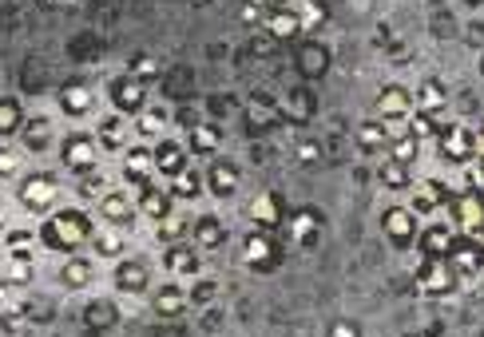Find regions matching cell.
<instances>
[{"mask_svg": "<svg viewBox=\"0 0 484 337\" xmlns=\"http://www.w3.org/2000/svg\"><path fill=\"white\" fill-rule=\"evenodd\" d=\"M171 199L175 203H195V199H199V194L207 191V179H203V171H191V167H183L179 171V175H175L171 179Z\"/></svg>", "mask_w": 484, "mask_h": 337, "instance_id": "34", "label": "cell"}, {"mask_svg": "<svg viewBox=\"0 0 484 337\" xmlns=\"http://www.w3.org/2000/svg\"><path fill=\"white\" fill-rule=\"evenodd\" d=\"M409 132L417 139H437V132H441V119H437L433 112H413L409 115Z\"/></svg>", "mask_w": 484, "mask_h": 337, "instance_id": "43", "label": "cell"}, {"mask_svg": "<svg viewBox=\"0 0 484 337\" xmlns=\"http://www.w3.org/2000/svg\"><path fill=\"white\" fill-rule=\"evenodd\" d=\"M449 223H453L460 234L484 238V191H477V187L457 191L453 203H449Z\"/></svg>", "mask_w": 484, "mask_h": 337, "instance_id": "7", "label": "cell"}, {"mask_svg": "<svg viewBox=\"0 0 484 337\" xmlns=\"http://www.w3.org/2000/svg\"><path fill=\"white\" fill-rule=\"evenodd\" d=\"M445 203H453V191H449L441 179H417L409 187V211L417 219H421V214H437Z\"/></svg>", "mask_w": 484, "mask_h": 337, "instance_id": "13", "label": "cell"}, {"mask_svg": "<svg viewBox=\"0 0 484 337\" xmlns=\"http://www.w3.org/2000/svg\"><path fill=\"white\" fill-rule=\"evenodd\" d=\"M274 13L270 0H242V25H267V16Z\"/></svg>", "mask_w": 484, "mask_h": 337, "instance_id": "44", "label": "cell"}, {"mask_svg": "<svg viewBox=\"0 0 484 337\" xmlns=\"http://www.w3.org/2000/svg\"><path fill=\"white\" fill-rule=\"evenodd\" d=\"M298 16H302L306 28H318V25H326V5H322V0H302Z\"/></svg>", "mask_w": 484, "mask_h": 337, "instance_id": "47", "label": "cell"}, {"mask_svg": "<svg viewBox=\"0 0 484 337\" xmlns=\"http://www.w3.org/2000/svg\"><path fill=\"white\" fill-rule=\"evenodd\" d=\"M20 167H25V155H20L16 147H5V144H0V183L20 179Z\"/></svg>", "mask_w": 484, "mask_h": 337, "instance_id": "42", "label": "cell"}, {"mask_svg": "<svg viewBox=\"0 0 484 337\" xmlns=\"http://www.w3.org/2000/svg\"><path fill=\"white\" fill-rule=\"evenodd\" d=\"M302 68H306V75H322V68H326V52L322 48H306L302 52Z\"/></svg>", "mask_w": 484, "mask_h": 337, "instance_id": "53", "label": "cell"}, {"mask_svg": "<svg viewBox=\"0 0 484 337\" xmlns=\"http://www.w3.org/2000/svg\"><path fill=\"white\" fill-rule=\"evenodd\" d=\"M96 206H100V219H104L107 226H124V231L131 226V219H136V214H139L136 199H131L127 191H116V187L107 191V194H104V199L96 203Z\"/></svg>", "mask_w": 484, "mask_h": 337, "instance_id": "18", "label": "cell"}, {"mask_svg": "<svg viewBox=\"0 0 484 337\" xmlns=\"http://www.w3.org/2000/svg\"><path fill=\"white\" fill-rule=\"evenodd\" d=\"M242 266L247 270H258V274H270L274 266H278V238L274 231H250L242 238Z\"/></svg>", "mask_w": 484, "mask_h": 337, "instance_id": "9", "label": "cell"}, {"mask_svg": "<svg viewBox=\"0 0 484 337\" xmlns=\"http://www.w3.org/2000/svg\"><path fill=\"white\" fill-rule=\"evenodd\" d=\"M60 163L72 171V175H92V171H100V144H96V132H72V135H64Z\"/></svg>", "mask_w": 484, "mask_h": 337, "instance_id": "6", "label": "cell"}, {"mask_svg": "<svg viewBox=\"0 0 484 337\" xmlns=\"http://www.w3.org/2000/svg\"><path fill=\"white\" fill-rule=\"evenodd\" d=\"M25 107H20L16 95H0V139H13L25 127Z\"/></svg>", "mask_w": 484, "mask_h": 337, "instance_id": "37", "label": "cell"}, {"mask_svg": "<svg viewBox=\"0 0 484 337\" xmlns=\"http://www.w3.org/2000/svg\"><path fill=\"white\" fill-rule=\"evenodd\" d=\"M136 135L167 139V112H163V107H143V112L136 115Z\"/></svg>", "mask_w": 484, "mask_h": 337, "instance_id": "38", "label": "cell"}, {"mask_svg": "<svg viewBox=\"0 0 484 337\" xmlns=\"http://www.w3.org/2000/svg\"><path fill=\"white\" fill-rule=\"evenodd\" d=\"M385 155L398 159V163H405V167H413L417 155H421V139H417L409 127H405V132H398V135L389 139V151H385Z\"/></svg>", "mask_w": 484, "mask_h": 337, "instance_id": "39", "label": "cell"}, {"mask_svg": "<svg viewBox=\"0 0 484 337\" xmlns=\"http://www.w3.org/2000/svg\"><path fill=\"white\" fill-rule=\"evenodd\" d=\"M413 100H417V112H433V115H441L445 112V104H449V88L437 75H425L421 84H417V92H413Z\"/></svg>", "mask_w": 484, "mask_h": 337, "instance_id": "30", "label": "cell"}, {"mask_svg": "<svg viewBox=\"0 0 484 337\" xmlns=\"http://www.w3.org/2000/svg\"><path fill=\"white\" fill-rule=\"evenodd\" d=\"M187 306H191V293L183 286H175V282H163V286H156V293H151V310H156L159 318H183Z\"/></svg>", "mask_w": 484, "mask_h": 337, "instance_id": "21", "label": "cell"}, {"mask_svg": "<svg viewBox=\"0 0 484 337\" xmlns=\"http://www.w3.org/2000/svg\"><path fill=\"white\" fill-rule=\"evenodd\" d=\"M151 179H156V147L131 144L124 151V183H131V187H147Z\"/></svg>", "mask_w": 484, "mask_h": 337, "instance_id": "15", "label": "cell"}, {"mask_svg": "<svg viewBox=\"0 0 484 337\" xmlns=\"http://www.w3.org/2000/svg\"><path fill=\"white\" fill-rule=\"evenodd\" d=\"M211 298H215V286H211V282H203V286L191 293V302H199V306H207V302H211Z\"/></svg>", "mask_w": 484, "mask_h": 337, "instance_id": "54", "label": "cell"}, {"mask_svg": "<svg viewBox=\"0 0 484 337\" xmlns=\"http://www.w3.org/2000/svg\"><path fill=\"white\" fill-rule=\"evenodd\" d=\"M163 270H171V274H187V278H195V274L203 270L199 246H187V243L163 246Z\"/></svg>", "mask_w": 484, "mask_h": 337, "instance_id": "24", "label": "cell"}, {"mask_svg": "<svg viewBox=\"0 0 484 337\" xmlns=\"http://www.w3.org/2000/svg\"><path fill=\"white\" fill-rule=\"evenodd\" d=\"M267 32L274 40H298L306 32V25H302L298 8H274V13L267 16Z\"/></svg>", "mask_w": 484, "mask_h": 337, "instance_id": "31", "label": "cell"}, {"mask_svg": "<svg viewBox=\"0 0 484 337\" xmlns=\"http://www.w3.org/2000/svg\"><path fill=\"white\" fill-rule=\"evenodd\" d=\"M203 179H207V191H211L215 199H235L238 187H242V167H238L235 159L215 155L211 163H207Z\"/></svg>", "mask_w": 484, "mask_h": 337, "instance_id": "10", "label": "cell"}, {"mask_svg": "<svg viewBox=\"0 0 484 337\" xmlns=\"http://www.w3.org/2000/svg\"><path fill=\"white\" fill-rule=\"evenodd\" d=\"M413 112H417V100H413V92L405 88V84H381V88H378V100H373V115H378L393 135L409 127V115H413Z\"/></svg>", "mask_w": 484, "mask_h": 337, "instance_id": "3", "label": "cell"}, {"mask_svg": "<svg viewBox=\"0 0 484 337\" xmlns=\"http://www.w3.org/2000/svg\"><path fill=\"white\" fill-rule=\"evenodd\" d=\"M310 92H290L286 95V115L294 119V124H302V119H310Z\"/></svg>", "mask_w": 484, "mask_h": 337, "instance_id": "45", "label": "cell"}, {"mask_svg": "<svg viewBox=\"0 0 484 337\" xmlns=\"http://www.w3.org/2000/svg\"><path fill=\"white\" fill-rule=\"evenodd\" d=\"M92 282H96L92 258H84V254H68V258H64V266H60V286L64 290L80 293V290H92Z\"/></svg>", "mask_w": 484, "mask_h": 337, "instance_id": "23", "label": "cell"}, {"mask_svg": "<svg viewBox=\"0 0 484 337\" xmlns=\"http://www.w3.org/2000/svg\"><path fill=\"white\" fill-rule=\"evenodd\" d=\"M381 231L398 250H409V246H417V238H421V223H417V214L409 211V203H389L381 211Z\"/></svg>", "mask_w": 484, "mask_h": 337, "instance_id": "8", "label": "cell"}, {"mask_svg": "<svg viewBox=\"0 0 484 337\" xmlns=\"http://www.w3.org/2000/svg\"><path fill=\"white\" fill-rule=\"evenodd\" d=\"M92 234H96V223L87 219L80 206H60L40 226V243L56 250V254H80V246L92 243Z\"/></svg>", "mask_w": 484, "mask_h": 337, "instance_id": "1", "label": "cell"}, {"mask_svg": "<svg viewBox=\"0 0 484 337\" xmlns=\"http://www.w3.org/2000/svg\"><path fill=\"white\" fill-rule=\"evenodd\" d=\"M378 183H381L385 191L401 194V191H409V187H413L417 179H413V171L405 167V163H398V159H389V155H385V163H381V167H378Z\"/></svg>", "mask_w": 484, "mask_h": 337, "instance_id": "35", "label": "cell"}, {"mask_svg": "<svg viewBox=\"0 0 484 337\" xmlns=\"http://www.w3.org/2000/svg\"><path fill=\"white\" fill-rule=\"evenodd\" d=\"M127 72H131V75H139V80H151V75H156V56H147V52H139V56H131Z\"/></svg>", "mask_w": 484, "mask_h": 337, "instance_id": "50", "label": "cell"}, {"mask_svg": "<svg viewBox=\"0 0 484 337\" xmlns=\"http://www.w3.org/2000/svg\"><path fill=\"white\" fill-rule=\"evenodd\" d=\"M16 203L25 214L48 219L52 211H60V179L48 175V171H32L16 183Z\"/></svg>", "mask_w": 484, "mask_h": 337, "instance_id": "2", "label": "cell"}, {"mask_svg": "<svg viewBox=\"0 0 484 337\" xmlns=\"http://www.w3.org/2000/svg\"><path fill=\"white\" fill-rule=\"evenodd\" d=\"M127 115H119V112H112V115H104L100 124H96V144H100L104 151H116V155H124L127 151V124H124Z\"/></svg>", "mask_w": 484, "mask_h": 337, "instance_id": "26", "label": "cell"}, {"mask_svg": "<svg viewBox=\"0 0 484 337\" xmlns=\"http://www.w3.org/2000/svg\"><path fill=\"white\" fill-rule=\"evenodd\" d=\"M191 238L199 250H218L227 243V223L218 219V214H203V219L191 223Z\"/></svg>", "mask_w": 484, "mask_h": 337, "instance_id": "29", "label": "cell"}, {"mask_svg": "<svg viewBox=\"0 0 484 337\" xmlns=\"http://www.w3.org/2000/svg\"><path fill=\"white\" fill-rule=\"evenodd\" d=\"M449 263L457 266L460 282H472V278H484V238H472V234H460L457 246L449 250Z\"/></svg>", "mask_w": 484, "mask_h": 337, "instance_id": "12", "label": "cell"}, {"mask_svg": "<svg viewBox=\"0 0 484 337\" xmlns=\"http://www.w3.org/2000/svg\"><path fill=\"white\" fill-rule=\"evenodd\" d=\"M437 155L445 163H453V167H469L480 155V139L469 124H441V132H437Z\"/></svg>", "mask_w": 484, "mask_h": 337, "instance_id": "4", "label": "cell"}, {"mask_svg": "<svg viewBox=\"0 0 484 337\" xmlns=\"http://www.w3.org/2000/svg\"><path fill=\"white\" fill-rule=\"evenodd\" d=\"M326 337H361V325L354 318H338V322H329Z\"/></svg>", "mask_w": 484, "mask_h": 337, "instance_id": "52", "label": "cell"}, {"mask_svg": "<svg viewBox=\"0 0 484 337\" xmlns=\"http://www.w3.org/2000/svg\"><path fill=\"white\" fill-rule=\"evenodd\" d=\"M247 219L250 226H258V231H278L282 219H286V203H282V194L278 191H262L250 199L247 206Z\"/></svg>", "mask_w": 484, "mask_h": 337, "instance_id": "14", "label": "cell"}, {"mask_svg": "<svg viewBox=\"0 0 484 337\" xmlns=\"http://www.w3.org/2000/svg\"><path fill=\"white\" fill-rule=\"evenodd\" d=\"M107 191H112V187H107V179L100 175V171H92V175H80V187H76V194H80L84 203H100Z\"/></svg>", "mask_w": 484, "mask_h": 337, "instance_id": "41", "label": "cell"}, {"mask_svg": "<svg viewBox=\"0 0 484 337\" xmlns=\"http://www.w3.org/2000/svg\"><path fill=\"white\" fill-rule=\"evenodd\" d=\"M52 139H56V124H52L48 115H32L25 119V127H20V144L32 155H44V151L52 147Z\"/></svg>", "mask_w": 484, "mask_h": 337, "instance_id": "22", "label": "cell"}, {"mask_svg": "<svg viewBox=\"0 0 484 337\" xmlns=\"http://www.w3.org/2000/svg\"><path fill=\"white\" fill-rule=\"evenodd\" d=\"M218 144H223V132H218L215 124H195L191 132H187V151L199 159H215Z\"/></svg>", "mask_w": 484, "mask_h": 337, "instance_id": "28", "label": "cell"}, {"mask_svg": "<svg viewBox=\"0 0 484 337\" xmlns=\"http://www.w3.org/2000/svg\"><path fill=\"white\" fill-rule=\"evenodd\" d=\"M389 139H393V132L381 124L378 115H373V119H366V124H358V147L366 151V155H378V151H389Z\"/></svg>", "mask_w": 484, "mask_h": 337, "instance_id": "33", "label": "cell"}, {"mask_svg": "<svg viewBox=\"0 0 484 337\" xmlns=\"http://www.w3.org/2000/svg\"><path fill=\"white\" fill-rule=\"evenodd\" d=\"M112 282H116L119 293H131V298H136V293H147L151 290V266L143 263V258H119Z\"/></svg>", "mask_w": 484, "mask_h": 337, "instance_id": "17", "label": "cell"}, {"mask_svg": "<svg viewBox=\"0 0 484 337\" xmlns=\"http://www.w3.org/2000/svg\"><path fill=\"white\" fill-rule=\"evenodd\" d=\"M5 258H8V250H5V238H0V266H5Z\"/></svg>", "mask_w": 484, "mask_h": 337, "instance_id": "57", "label": "cell"}, {"mask_svg": "<svg viewBox=\"0 0 484 337\" xmlns=\"http://www.w3.org/2000/svg\"><path fill=\"white\" fill-rule=\"evenodd\" d=\"M5 219H8V206H5V199H0V226H5Z\"/></svg>", "mask_w": 484, "mask_h": 337, "instance_id": "56", "label": "cell"}, {"mask_svg": "<svg viewBox=\"0 0 484 337\" xmlns=\"http://www.w3.org/2000/svg\"><path fill=\"white\" fill-rule=\"evenodd\" d=\"M20 330H25V310H16V306L0 310V333H5V337H16Z\"/></svg>", "mask_w": 484, "mask_h": 337, "instance_id": "49", "label": "cell"}, {"mask_svg": "<svg viewBox=\"0 0 484 337\" xmlns=\"http://www.w3.org/2000/svg\"><path fill=\"white\" fill-rule=\"evenodd\" d=\"M460 171H465V187H477V191H484V151H480V155L469 163V167H460Z\"/></svg>", "mask_w": 484, "mask_h": 337, "instance_id": "51", "label": "cell"}, {"mask_svg": "<svg viewBox=\"0 0 484 337\" xmlns=\"http://www.w3.org/2000/svg\"><path fill=\"white\" fill-rule=\"evenodd\" d=\"M124 246H127L124 226H96V234H92L96 258H124Z\"/></svg>", "mask_w": 484, "mask_h": 337, "instance_id": "32", "label": "cell"}, {"mask_svg": "<svg viewBox=\"0 0 484 337\" xmlns=\"http://www.w3.org/2000/svg\"><path fill=\"white\" fill-rule=\"evenodd\" d=\"M156 238L163 246H175V243H187V219H179V214H171V219L156 223Z\"/></svg>", "mask_w": 484, "mask_h": 337, "instance_id": "40", "label": "cell"}, {"mask_svg": "<svg viewBox=\"0 0 484 337\" xmlns=\"http://www.w3.org/2000/svg\"><path fill=\"white\" fill-rule=\"evenodd\" d=\"M112 107L119 115H139L143 107H147V80H139V75H116L112 80Z\"/></svg>", "mask_w": 484, "mask_h": 337, "instance_id": "11", "label": "cell"}, {"mask_svg": "<svg viewBox=\"0 0 484 337\" xmlns=\"http://www.w3.org/2000/svg\"><path fill=\"white\" fill-rule=\"evenodd\" d=\"M136 206H139V214H143V219H151V223H163V219H171V214H175V199H171V191H167V187H156V183L139 187Z\"/></svg>", "mask_w": 484, "mask_h": 337, "instance_id": "19", "label": "cell"}, {"mask_svg": "<svg viewBox=\"0 0 484 337\" xmlns=\"http://www.w3.org/2000/svg\"><path fill=\"white\" fill-rule=\"evenodd\" d=\"M457 238H460V231L453 223H433V226H425V231H421L417 246H421L425 258H449V250L457 246Z\"/></svg>", "mask_w": 484, "mask_h": 337, "instance_id": "20", "label": "cell"}, {"mask_svg": "<svg viewBox=\"0 0 484 337\" xmlns=\"http://www.w3.org/2000/svg\"><path fill=\"white\" fill-rule=\"evenodd\" d=\"M56 104L68 119H84L96 112V92H92V84H84V80H68L56 92Z\"/></svg>", "mask_w": 484, "mask_h": 337, "instance_id": "16", "label": "cell"}, {"mask_svg": "<svg viewBox=\"0 0 484 337\" xmlns=\"http://www.w3.org/2000/svg\"><path fill=\"white\" fill-rule=\"evenodd\" d=\"M477 139H480V151H484V127H480V132H477Z\"/></svg>", "mask_w": 484, "mask_h": 337, "instance_id": "58", "label": "cell"}, {"mask_svg": "<svg viewBox=\"0 0 484 337\" xmlns=\"http://www.w3.org/2000/svg\"><path fill=\"white\" fill-rule=\"evenodd\" d=\"M32 278H36L32 254H8L5 266H0V282H8V286H28Z\"/></svg>", "mask_w": 484, "mask_h": 337, "instance_id": "36", "label": "cell"}, {"mask_svg": "<svg viewBox=\"0 0 484 337\" xmlns=\"http://www.w3.org/2000/svg\"><path fill=\"white\" fill-rule=\"evenodd\" d=\"M318 234H322V214H318V211L302 206V211L290 214V243L294 246L310 250V246H318Z\"/></svg>", "mask_w": 484, "mask_h": 337, "instance_id": "25", "label": "cell"}, {"mask_svg": "<svg viewBox=\"0 0 484 337\" xmlns=\"http://www.w3.org/2000/svg\"><path fill=\"white\" fill-rule=\"evenodd\" d=\"M413 286H417V293H425V298H449V293H457L460 274L449 258H425V263L417 266Z\"/></svg>", "mask_w": 484, "mask_h": 337, "instance_id": "5", "label": "cell"}, {"mask_svg": "<svg viewBox=\"0 0 484 337\" xmlns=\"http://www.w3.org/2000/svg\"><path fill=\"white\" fill-rule=\"evenodd\" d=\"M270 5H274V8H298L302 0H270Z\"/></svg>", "mask_w": 484, "mask_h": 337, "instance_id": "55", "label": "cell"}, {"mask_svg": "<svg viewBox=\"0 0 484 337\" xmlns=\"http://www.w3.org/2000/svg\"><path fill=\"white\" fill-rule=\"evenodd\" d=\"M294 159L306 163V167H314V163L322 159V147H318V139H310V135L294 139Z\"/></svg>", "mask_w": 484, "mask_h": 337, "instance_id": "46", "label": "cell"}, {"mask_svg": "<svg viewBox=\"0 0 484 337\" xmlns=\"http://www.w3.org/2000/svg\"><path fill=\"white\" fill-rule=\"evenodd\" d=\"M5 250H8V254H32V231L13 226V231L5 234Z\"/></svg>", "mask_w": 484, "mask_h": 337, "instance_id": "48", "label": "cell"}, {"mask_svg": "<svg viewBox=\"0 0 484 337\" xmlns=\"http://www.w3.org/2000/svg\"><path fill=\"white\" fill-rule=\"evenodd\" d=\"M187 144H179V139H159L156 144V175H167V179H175L179 171L187 167Z\"/></svg>", "mask_w": 484, "mask_h": 337, "instance_id": "27", "label": "cell"}]
</instances>
